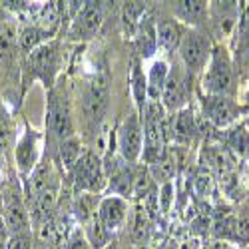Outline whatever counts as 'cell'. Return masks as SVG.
<instances>
[{
  "mask_svg": "<svg viewBox=\"0 0 249 249\" xmlns=\"http://www.w3.org/2000/svg\"><path fill=\"white\" fill-rule=\"evenodd\" d=\"M118 148L122 158L128 163H134L143 150V124H142V116L138 112L126 116L124 124L120 126L118 132Z\"/></svg>",
  "mask_w": 249,
  "mask_h": 249,
  "instance_id": "7",
  "label": "cell"
},
{
  "mask_svg": "<svg viewBox=\"0 0 249 249\" xmlns=\"http://www.w3.org/2000/svg\"><path fill=\"white\" fill-rule=\"evenodd\" d=\"M34 249H52V247H48V245H42V247H34Z\"/></svg>",
  "mask_w": 249,
  "mask_h": 249,
  "instance_id": "38",
  "label": "cell"
},
{
  "mask_svg": "<svg viewBox=\"0 0 249 249\" xmlns=\"http://www.w3.org/2000/svg\"><path fill=\"white\" fill-rule=\"evenodd\" d=\"M241 52H243V64L249 68V42L243 46V50H241Z\"/></svg>",
  "mask_w": 249,
  "mask_h": 249,
  "instance_id": "37",
  "label": "cell"
},
{
  "mask_svg": "<svg viewBox=\"0 0 249 249\" xmlns=\"http://www.w3.org/2000/svg\"><path fill=\"white\" fill-rule=\"evenodd\" d=\"M84 235H86L88 243L92 245V249H104V247L110 243V237H112V233H108L106 227L100 223V219L96 217V213L86 221Z\"/></svg>",
  "mask_w": 249,
  "mask_h": 249,
  "instance_id": "23",
  "label": "cell"
},
{
  "mask_svg": "<svg viewBox=\"0 0 249 249\" xmlns=\"http://www.w3.org/2000/svg\"><path fill=\"white\" fill-rule=\"evenodd\" d=\"M194 188H196V194L201 196V197H207L213 194V178L210 172H205L203 168L197 172L196 176V181H194Z\"/></svg>",
  "mask_w": 249,
  "mask_h": 249,
  "instance_id": "31",
  "label": "cell"
},
{
  "mask_svg": "<svg viewBox=\"0 0 249 249\" xmlns=\"http://www.w3.org/2000/svg\"><path fill=\"white\" fill-rule=\"evenodd\" d=\"M134 178L136 172L130 168V165H124V168H118L112 176H110V190L118 196L126 199L128 196H132L134 190Z\"/></svg>",
  "mask_w": 249,
  "mask_h": 249,
  "instance_id": "20",
  "label": "cell"
},
{
  "mask_svg": "<svg viewBox=\"0 0 249 249\" xmlns=\"http://www.w3.org/2000/svg\"><path fill=\"white\" fill-rule=\"evenodd\" d=\"M64 249H92V245L88 243V239H86V235H84V230H74L70 235H68V239H66V243H64Z\"/></svg>",
  "mask_w": 249,
  "mask_h": 249,
  "instance_id": "34",
  "label": "cell"
},
{
  "mask_svg": "<svg viewBox=\"0 0 249 249\" xmlns=\"http://www.w3.org/2000/svg\"><path fill=\"white\" fill-rule=\"evenodd\" d=\"M201 249H235L231 243H225V241H219V239H212L207 243H201Z\"/></svg>",
  "mask_w": 249,
  "mask_h": 249,
  "instance_id": "35",
  "label": "cell"
},
{
  "mask_svg": "<svg viewBox=\"0 0 249 249\" xmlns=\"http://www.w3.org/2000/svg\"><path fill=\"white\" fill-rule=\"evenodd\" d=\"M138 48H140V54L143 58H148L156 52L158 48V38H156V26L152 22V18H142V22L138 26Z\"/></svg>",
  "mask_w": 249,
  "mask_h": 249,
  "instance_id": "19",
  "label": "cell"
},
{
  "mask_svg": "<svg viewBox=\"0 0 249 249\" xmlns=\"http://www.w3.org/2000/svg\"><path fill=\"white\" fill-rule=\"evenodd\" d=\"M132 82H134V96H136L138 114H142V112H143V108H146V100H143V98H148V94H146V78H143V74H142V70H140L138 60L134 62Z\"/></svg>",
  "mask_w": 249,
  "mask_h": 249,
  "instance_id": "25",
  "label": "cell"
},
{
  "mask_svg": "<svg viewBox=\"0 0 249 249\" xmlns=\"http://www.w3.org/2000/svg\"><path fill=\"white\" fill-rule=\"evenodd\" d=\"M108 102H110V86H108V78L106 76H96L84 94V114L90 122H100L108 110Z\"/></svg>",
  "mask_w": 249,
  "mask_h": 249,
  "instance_id": "13",
  "label": "cell"
},
{
  "mask_svg": "<svg viewBox=\"0 0 249 249\" xmlns=\"http://www.w3.org/2000/svg\"><path fill=\"white\" fill-rule=\"evenodd\" d=\"M168 72H170V68L163 60L154 62L152 64L150 74H148V82H146V94L150 98L148 102H160L163 86H165V80H168Z\"/></svg>",
  "mask_w": 249,
  "mask_h": 249,
  "instance_id": "18",
  "label": "cell"
},
{
  "mask_svg": "<svg viewBox=\"0 0 249 249\" xmlns=\"http://www.w3.org/2000/svg\"><path fill=\"white\" fill-rule=\"evenodd\" d=\"M28 74L30 78H40L48 88L54 86V76L58 72V46L56 44H40L28 54Z\"/></svg>",
  "mask_w": 249,
  "mask_h": 249,
  "instance_id": "8",
  "label": "cell"
},
{
  "mask_svg": "<svg viewBox=\"0 0 249 249\" xmlns=\"http://www.w3.org/2000/svg\"><path fill=\"white\" fill-rule=\"evenodd\" d=\"M190 74L183 72L179 68H174L168 72V80H165V86L161 92V106L163 110L170 112H178L181 108H185V102H188V84H190Z\"/></svg>",
  "mask_w": 249,
  "mask_h": 249,
  "instance_id": "12",
  "label": "cell"
},
{
  "mask_svg": "<svg viewBox=\"0 0 249 249\" xmlns=\"http://www.w3.org/2000/svg\"><path fill=\"white\" fill-rule=\"evenodd\" d=\"M46 132L58 143L64 142L70 136H74V126H72V116H70L68 100L62 96L60 92H56V90H50V94H48V104H46Z\"/></svg>",
  "mask_w": 249,
  "mask_h": 249,
  "instance_id": "6",
  "label": "cell"
},
{
  "mask_svg": "<svg viewBox=\"0 0 249 249\" xmlns=\"http://www.w3.org/2000/svg\"><path fill=\"white\" fill-rule=\"evenodd\" d=\"M152 190V176H150V170L146 168H140L136 172V178H134V190H132V196L136 197H146Z\"/></svg>",
  "mask_w": 249,
  "mask_h": 249,
  "instance_id": "29",
  "label": "cell"
},
{
  "mask_svg": "<svg viewBox=\"0 0 249 249\" xmlns=\"http://www.w3.org/2000/svg\"><path fill=\"white\" fill-rule=\"evenodd\" d=\"M172 10H174V18H179L181 22L190 24L192 28H197L207 20L210 6L203 0H181V2H174Z\"/></svg>",
  "mask_w": 249,
  "mask_h": 249,
  "instance_id": "17",
  "label": "cell"
},
{
  "mask_svg": "<svg viewBox=\"0 0 249 249\" xmlns=\"http://www.w3.org/2000/svg\"><path fill=\"white\" fill-rule=\"evenodd\" d=\"M96 217L100 219V223L104 227H106L108 233H116L128 217V201L124 197H118V196L104 197L98 205Z\"/></svg>",
  "mask_w": 249,
  "mask_h": 249,
  "instance_id": "14",
  "label": "cell"
},
{
  "mask_svg": "<svg viewBox=\"0 0 249 249\" xmlns=\"http://www.w3.org/2000/svg\"><path fill=\"white\" fill-rule=\"evenodd\" d=\"M227 146L239 158H249V132L245 126H235L227 134Z\"/></svg>",
  "mask_w": 249,
  "mask_h": 249,
  "instance_id": "24",
  "label": "cell"
},
{
  "mask_svg": "<svg viewBox=\"0 0 249 249\" xmlns=\"http://www.w3.org/2000/svg\"><path fill=\"white\" fill-rule=\"evenodd\" d=\"M58 152H60V160H62V165L72 172V168L76 165V161L80 160V156L84 154V150H82V142L80 138L74 134L70 138H66L64 142L58 143Z\"/></svg>",
  "mask_w": 249,
  "mask_h": 249,
  "instance_id": "22",
  "label": "cell"
},
{
  "mask_svg": "<svg viewBox=\"0 0 249 249\" xmlns=\"http://www.w3.org/2000/svg\"><path fill=\"white\" fill-rule=\"evenodd\" d=\"M197 132V120L194 116V110L190 106H185L178 110L172 120H168V140H176V143L185 146L196 138Z\"/></svg>",
  "mask_w": 249,
  "mask_h": 249,
  "instance_id": "15",
  "label": "cell"
},
{
  "mask_svg": "<svg viewBox=\"0 0 249 249\" xmlns=\"http://www.w3.org/2000/svg\"><path fill=\"white\" fill-rule=\"evenodd\" d=\"M143 14H146V4L143 2H128L124 6V22L130 30H138Z\"/></svg>",
  "mask_w": 249,
  "mask_h": 249,
  "instance_id": "26",
  "label": "cell"
},
{
  "mask_svg": "<svg viewBox=\"0 0 249 249\" xmlns=\"http://www.w3.org/2000/svg\"><path fill=\"white\" fill-rule=\"evenodd\" d=\"M179 58L185 66V72L190 76L199 74L207 62H210L212 56V44H210V38H207L201 30L197 28H188L183 30L181 40H179Z\"/></svg>",
  "mask_w": 249,
  "mask_h": 249,
  "instance_id": "4",
  "label": "cell"
},
{
  "mask_svg": "<svg viewBox=\"0 0 249 249\" xmlns=\"http://www.w3.org/2000/svg\"><path fill=\"white\" fill-rule=\"evenodd\" d=\"M38 160H40V134L26 126L22 138L14 146V161L18 174L26 179L38 165Z\"/></svg>",
  "mask_w": 249,
  "mask_h": 249,
  "instance_id": "10",
  "label": "cell"
},
{
  "mask_svg": "<svg viewBox=\"0 0 249 249\" xmlns=\"http://www.w3.org/2000/svg\"><path fill=\"white\" fill-rule=\"evenodd\" d=\"M183 28L174 16H161L156 24V38H158V46L163 52H174L179 46Z\"/></svg>",
  "mask_w": 249,
  "mask_h": 249,
  "instance_id": "16",
  "label": "cell"
},
{
  "mask_svg": "<svg viewBox=\"0 0 249 249\" xmlns=\"http://www.w3.org/2000/svg\"><path fill=\"white\" fill-rule=\"evenodd\" d=\"M0 203H2V225L8 235H18V233H32V219L28 205L22 197V192L18 190V185L6 183L0 190Z\"/></svg>",
  "mask_w": 249,
  "mask_h": 249,
  "instance_id": "2",
  "label": "cell"
},
{
  "mask_svg": "<svg viewBox=\"0 0 249 249\" xmlns=\"http://www.w3.org/2000/svg\"><path fill=\"white\" fill-rule=\"evenodd\" d=\"M102 22H104L102 2H82V6H78V14L72 20L70 38L88 40L100 30Z\"/></svg>",
  "mask_w": 249,
  "mask_h": 249,
  "instance_id": "11",
  "label": "cell"
},
{
  "mask_svg": "<svg viewBox=\"0 0 249 249\" xmlns=\"http://www.w3.org/2000/svg\"><path fill=\"white\" fill-rule=\"evenodd\" d=\"M10 138H12V126H10V116L4 110L2 102H0V154H4L6 148L10 146Z\"/></svg>",
  "mask_w": 249,
  "mask_h": 249,
  "instance_id": "30",
  "label": "cell"
},
{
  "mask_svg": "<svg viewBox=\"0 0 249 249\" xmlns=\"http://www.w3.org/2000/svg\"><path fill=\"white\" fill-rule=\"evenodd\" d=\"M203 90L210 96H230L233 90V66L223 46L212 48L207 62V72L203 74Z\"/></svg>",
  "mask_w": 249,
  "mask_h": 249,
  "instance_id": "3",
  "label": "cell"
},
{
  "mask_svg": "<svg viewBox=\"0 0 249 249\" xmlns=\"http://www.w3.org/2000/svg\"><path fill=\"white\" fill-rule=\"evenodd\" d=\"M178 249H201V243L197 239H190V241H183L178 245Z\"/></svg>",
  "mask_w": 249,
  "mask_h": 249,
  "instance_id": "36",
  "label": "cell"
},
{
  "mask_svg": "<svg viewBox=\"0 0 249 249\" xmlns=\"http://www.w3.org/2000/svg\"><path fill=\"white\" fill-rule=\"evenodd\" d=\"M0 213H2V203H0ZM0 221H2V219H0Z\"/></svg>",
  "mask_w": 249,
  "mask_h": 249,
  "instance_id": "39",
  "label": "cell"
},
{
  "mask_svg": "<svg viewBox=\"0 0 249 249\" xmlns=\"http://www.w3.org/2000/svg\"><path fill=\"white\" fill-rule=\"evenodd\" d=\"M74 188L82 194H100L106 188V174H104V163L96 152L86 150L72 168Z\"/></svg>",
  "mask_w": 249,
  "mask_h": 249,
  "instance_id": "5",
  "label": "cell"
},
{
  "mask_svg": "<svg viewBox=\"0 0 249 249\" xmlns=\"http://www.w3.org/2000/svg\"><path fill=\"white\" fill-rule=\"evenodd\" d=\"M6 249H34L32 233H18L6 237Z\"/></svg>",
  "mask_w": 249,
  "mask_h": 249,
  "instance_id": "33",
  "label": "cell"
},
{
  "mask_svg": "<svg viewBox=\"0 0 249 249\" xmlns=\"http://www.w3.org/2000/svg\"><path fill=\"white\" fill-rule=\"evenodd\" d=\"M247 102H249V90H247Z\"/></svg>",
  "mask_w": 249,
  "mask_h": 249,
  "instance_id": "40",
  "label": "cell"
},
{
  "mask_svg": "<svg viewBox=\"0 0 249 249\" xmlns=\"http://www.w3.org/2000/svg\"><path fill=\"white\" fill-rule=\"evenodd\" d=\"M176 158L168 152V150H163V154L150 165V176L152 179L160 181V183H168L174 176H176V170H178V165H176Z\"/></svg>",
  "mask_w": 249,
  "mask_h": 249,
  "instance_id": "21",
  "label": "cell"
},
{
  "mask_svg": "<svg viewBox=\"0 0 249 249\" xmlns=\"http://www.w3.org/2000/svg\"><path fill=\"white\" fill-rule=\"evenodd\" d=\"M143 124V150L142 158L148 165H152L165 150L168 142V118H165L161 102H146V108L142 112Z\"/></svg>",
  "mask_w": 249,
  "mask_h": 249,
  "instance_id": "1",
  "label": "cell"
},
{
  "mask_svg": "<svg viewBox=\"0 0 249 249\" xmlns=\"http://www.w3.org/2000/svg\"><path fill=\"white\" fill-rule=\"evenodd\" d=\"M201 112L203 118L215 128H227L239 116L237 104L230 96H210L201 94Z\"/></svg>",
  "mask_w": 249,
  "mask_h": 249,
  "instance_id": "9",
  "label": "cell"
},
{
  "mask_svg": "<svg viewBox=\"0 0 249 249\" xmlns=\"http://www.w3.org/2000/svg\"><path fill=\"white\" fill-rule=\"evenodd\" d=\"M150 223H148V212H146V207H138V213H136V217H134V241L138 243V245H142L143 241L148 239V227Z\"/></svg>",
  "mask_w": 249,
  "mask_h": 249,
  "instance_id": "27",
  "label": "cell"
},
{
  "mask_svg": "<svg viewBox=\"0 0 249 249\" xmlns=\"http://www.w3.org/2000/svg\"><path fill=\"white\" fill-rule=\"evenodd\" d=\"M237 245L249 243V213H235V241Z\"/></svg>",
  "mask_w": 249,
  "mask_h": 249,
  "instance_id": "32",
  "label": "cell"
},
{
  "mask_svg": "<svg viewBox=\"0 0 249 249\" xmlns=\"http://www.w3.org/2000/svg\"><path fill=\"white\" fill-rule=\"evenodd\" d=\"M18 44L16 30L10 24H0V56H8Z\"/></svg>",
  "mask_w": 249,
  "mask_h": 249,
  "instance_id": "28",
  "label": "cell"
}]
</instances>
